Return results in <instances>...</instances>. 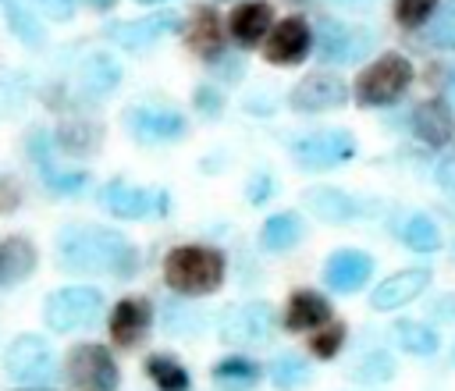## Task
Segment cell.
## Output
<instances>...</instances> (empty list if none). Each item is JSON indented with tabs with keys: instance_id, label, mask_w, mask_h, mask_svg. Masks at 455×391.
I'll return each mask as SVG.
<instances>
[{
	"instance_id": "5",
	"label": "cell",
	"mask_w": 455,
	"mask_h": 391,
	"mask_svg": "<svg viewBox=\"0 0 455 391\" xmlns=\"http://www.w3.org/2000/svg\"><path fill=\"white\" fill-rule=\"evenodd\" d=\"M291 156L306 171H331V167L348 164L355 156V139L345 128L313 132V135H302L291 142Z\"/></svg>"
},
{
	"instance_id": "13",
	"label": "cell",
	"mask_w": 455,
	"mask_h": 391,
	"mask_svg": "<svg viewBox=\"0 0 455 391\" xmlns=\"http://www.w3.org/2000/svg\"><path fill=\"white\" fill-rule=\"evenodd\" d=\"M309 50H313V32L302 18H284V21L270 25V32L263 39V57L270 64H299V60H306Z\"/></svg>"
},
{
	"instance_id": "18",
	"label": "cell",
	"mask_w": 455,
	"mask_h": 391,
	"mask_svg": "<svg viewBox=\"0 0 455 391\" xmlns=\"http://www.w3.org/2000/svg\"><path fill=\"white\" fill-rule=\"evenodd\" d=\"M153 323V306L146 299H121L110 313V338L121 348H132L142 341V334Z\"/></svg>"
},
{
	"instance_id": "46",
	"label": "cell",
	"mask_w": 455,
	"mask_h": 391,
	"mask_svg": "<svg viewBox=\"0 0 455 391\" xmlns=\"http://www.w3.org/2000/svg\"><path fill=\"white\" fill-rule=\"evenodd\" d=\"M89 4H92V7H100V11H107V7L114 4V0H89Z\"/></svg>"
},
{
	"instance_id": "45",
	"label": "cell",
	"mask_w": 455,
	"mask_h": 391,
	"mask_svg": "<svg viewBox=\"0 0 455 391\" xmlns=\"http://www.w3.org/2000/svg\"><path fill=\"white\" fill-rule=\"evenodd\" d=\"M430 313H434V316H441V323H444V320H455V295H444L441 302H434V306H430Z\"/></svg>"
},
{
	"instance_id": "3",
	"label": "cell",
	"mask_w": 455,
	"mask_h": 391,
	"mask_svg": "<svg viewBox=\"0 0 455 391\" xmlns=\"http://www.w3.org/2000/svg\"><path fill=\"white\" fill-rule=\"evenodd\" d=\"M412 85V64L402 53H384L355 78V100L363 107H387Z\"/></svg>"
},
{
	"instance_id": "50",
	"label": "cell",
	"mask_w": 455,
	"mask_h": 391,
	"mask_svg": "<svg viewBox=\"0 0 455 391\" xmlns=\"http://www.w3.org/2000/svg\"><path fill=\"white\" fill-rule=\"evenodd\" d=\"M338 4H363V0H338Z\"/></svg>"
},
{
	"instance_id": "11",
	"label": "cell",
	"mask_w": 455,
	"mask_h": 391,
	"mask_svg": "<svg viewBox=\"0 0 455 391\" xmlns=\"http://www.w3.org/2000/svg\"><path fill=\"white\" fill-rule=\"evenodd\" d=\"M345 100H348V85L331 71H313L302 82H295V89L288 92V103L299 114H323L341 107Z\"/></svg>"
},
{
	"instance_id": "2",
	"label": "cell",
	"mask_w": 455,
	"mask_h": 391,
	"mask_svg": "<svg viewBox=\"0 0 455 391\" xmlns=\"http://www.w3.org/2000/svg\"><path fill=\"white\" fill-rule=\"evenodd\" d=\"M164 281L181 295H210L224 284V256L210 245H178L164 259Z\"/></svg>"
},
{
	"instance_id": "8",
	"label": "cell",
	"mask_w": 455,
	"mask_h": 391,
	"mask_svg": "<svg viewBox=\"0 0 455 391\" xmlns=\"http://www.w3.org/2000/svg\"><path fill=\"white\" fill-rule=\"evenodd\" d=\"M121 124L128 128L132 139L139 142H178L185 135V117L174 107H160V103H135L121 114Z\"/></svg>"
},
{
	"instance_id": "30",
	"label": "cell",
	"mask_w": 455,
	"mask_h": 391,
	"mask_svg": "<svg viewBox=\"0 0 455 391\" xmlns=\"http://www.w3.org/2000/svg\"><path fill=\"white\" fill-rule=\"evenodd\" d=\"M395 338L405 352L412 355H434L437 352V331L430 323H416V320H398Z\"/></svg>"
},
{
	"instance_id": "40",
	"label": "cell",
	"mask_w": 455,
	"mask_h": 391,
	"mask_svg": "<svg viewBox=\"0 0 455 391\" xmlns=\"http://www.w3.org/2000/svg\"><path fill=\"white\" fill-rule=\"evenodd\" d=\"M434 178H437V185H441V192H448V196L455 199V156H444V160L437 164V171H434Z\"/></svg>"
},
{
	"instance_id": "6",
	"label": "cell",
	"mask_w": 455,
	"mask_h": 391,
	"mask_svg": "<svg viewBox=\"0 0 455 391\" xmlns=\"http://www.w3.org/2000/svg\"><path fill=\"white\" fill-rule=\"evenodd\" d=\"M4 370L21 384H43L53 373V348L43 334H18L4 348Z\"/></svg>"
},
{
	"instance_id": "14",
	"label": "cell",
	"mask_w": 455,
	"mask_h": 391,
	"mask_svg": "<svg viewBox=\"0 0 455 391\" xmlns=\"http://www.w3.org/2000/svg\"><path fill=\"white\" fill-rule=\"evenodd\" d=\"M178 28H181V18L171 11H160L139 21H114L107 25V36L124 50H149L153 43H160L167 32H178Z\"/></svg>"
},
{
	"instance_id": "47",
	"label": "cell",
	"mask_w": 455,
	"mask_h": 391,
	"mask_svg": "<svg viewBox=\"0 0 455 391\" xmlns=\"http://www.w3.org/2000/svg\"><path fill=\"white\" fill-rule=\"evenodd\" d=\"M448 96L455 100V71H451V82H448Z\"/></svg>"
},
{
	"instance_id": "25",
	"label": "cell",
	"mask_w": 455,
	"mask_h": 391,
	"mask_svg": "<svg viewBox=\"0 0 455 391\" xmlns=\"http://www.w3.org/2000/svg\"><path fill=\"white\" fill-rule=\"evenodd\" d=\"M53 142H57V149H64L68 156H92V153L103 146V128H100L96 121L71 117V121H60V124H57Z\"/></svg>"
},
{
	"instance_id": "24",
	"label": "cell",
	"mask_w": 455,
	"mask_h": 391,
	"mask_svg": "<svg viewBox=\"0 0 455 391\" xmlns=\"http://www.w3.org/2000/svg\"><path fill=\"white\" fill-rule=\"evenodd\" d=\"M327 320H331V302L323 295H316L309 288L291 291L288 309H284V327L288 331H316Z\"/></svg>"
},
{
	"instance_id": "21",
	"label": "cell",
	"mask_w": 455,
	"mask_h": 391,
	"mask_svg": "<svg viewBox=\"0 0 455 391\" xmlns=\"http://www.w3.org/2000/svg\"><path fill=\"white\" fill-rule=\"evenodd\" d=\"M36 263H39V252L25 235L0 238V288H14L25 277H32Z\"/></svg>"
},
{
	"instance_id": "37",
	"label": "cell",
	"mask_w": 455,
	"mask_h": 391,
	"mask_svg": "<svg viewBox=\"0 0 455 391\" xmlns=\"http://www.w3.org/2000/svg\"><path fill=\"white\" fill-rule=\"evenodd\" d=\"M430 43L444 46V50H455V0L441 7L437 21L430 25Z\"/></svg>"
},
{
	"instance_id": "23",
	"label": "cell",
	"mask_w": 455,
	"mask_h": 391,
	"mask_svg": "<svg viewBox=\"0 0 455 391\" xmlns=\"http://www.w3.org/2000/svg\"><path fill=\"white\" fill-rule=\"evenodd\" d=\"M306 206L313 210V217L327 220V224H348L359 217V203L341 192V188H331V185H320V188H309L306 196Z\"/></svg>"
},
{
	"instance_id": "1",
	"label": "cell",
	"mask_w": 455,
	"mask_h": 391,
	"mask_svg": "<svg viewBox=\"0 0 455 391\" xmlns=\"http://www.w3.org/2000/svg\"><path fill=\"white\" fill-rule=\"evenodd\" d=\"M57 263L68 274H114L132 277L139 270V249L100 224H64L57 231Z\"/></svg>"
},
{
	"instance_id": "39",
	"label": "cell",
	"mask_w": 455,
	"mask_h": 391,
	"mask_svg": "<svg viewBox=\"0 0 455 391\" xmlns=\"http://www.w3.org/2000/svg\"><path fill=\"white\" fill-rule=\"evenodd\" d=\"M220 92L213 89V85H199L196 89V107H199V114H206V117H217L220 114Z\"/></svg>"
},
{
	"instance_id": "32",
	"label": "cell",
	"mask_w": 455,
	"mask_h": 391,
	"mask_svg": "<svg viewBox=\"0 0 455 391\" xmlns=\"http://www.w3.org/2000/svg\"><path fill=\"white\" fill-rule=\"evenodd\" d=\"M7 25L25 46H43L46 43V28L39 25V18L18 0H7Z\"/></svg>"
},
{
	"instance_id": "12",
	"label": "cell",
	"mask_w": 455,
	"mask_h": 391,
	"mask_svg": "<svg viewBox=\"0 0 455 391\" xmlns=\"http://www.w3.org/2000/svg\"><path fill=\"white\" fill-rule=\"evenodd\" d=\"M100 206L110 210L114 217H124V220H142V217H160L167 210V196L164 192H149V188H139V185H124V181H110L103 185L100 192Z\"/></svg>"
},
{
	"instance_id": "33",
	"label": "cell",
	"mask_w": 455,
	"mask_h": 391,
	"mask_svg": "<svg viewBox=\"0 0 455 391\" xmlns=\"http://www.w3.org/2000/svg\"><path fill=\"white\" fill-rule=\"evenodd\" d=\"M352 377L363 380V384H387V380L395 377V359H391V352H384V348L366 352L363 359H355Z\"/></svg>"
},
{
	"instance_id": "16",
	"label": "cell",
	"mask_w": 455,
	"mask_h": 391,
	"mask_svg": "<svg viewBox=\"0 0 455 391\" xmlns=\"http://www.w3.org/2000/svg\"><path fill=\"white\" fill-rule=\"evenodd\" d=\"M430 284V270L427 267H409V270H398L391 277H384L373 295H370V306L387 313V309H398L405 302H412L416 295H423V288Z\"/></svg>"
},
{
	"instance_id": "34",
	"label": "cell",
	"mask_w": 455,
	"mask_h": 391,
	"mask_svg": "<svg viewBox=\"0 0 455 391\" xmlns=\"http://www.w3.org/2000/svg\"><path fill=\"white\" fill-rule=\"evenodd\" d=\"M341 345H345V323H331V320L320 323L309 338V352L316 359H334L341 352Z\"/></svg>"
},
{
	"instance_id": "17",
	"label": "cell",
	"mask_w": 455,
	"mask_h": 391,
	"mask_svg": "<svg viewBox=\"0 0 455 391\" xmlns=\"http://www.w3.org/2000/svg\"><path fill=\"white\" fill-rule=\"evenodd\" d=\"M412 132L434 149L451 146L455 142V114H451V107L444 100H423L412 110Z\"/></svg>"
},
{
	"instance_id": "49",
	"label": "cell",
	"mask_w": 455,
	"mask_h": 391,
	"mask_svg": "<svg viewBox=\"0 0 455 391\" xmlns=\"http://www.w3.org/2000/svg\"><path fill=\"white\" fill-rule=\"evenodd\" d=\"M139 4H164V0H139Z\"/></svg>"
},
{
	"instance_id": "48",
	"label": "cell",
	"mask_w": 455,
	"mask_h": 391,
	"mask_svg": "<svg viewBox=\"0 0 455 391\" xmlns=\"http://www.w3.org/2000/svg\"><path fill=\"white\" fill-rule=\"evenodd\" d=\"M18 391H39V387H32V384H28V387H18Z\"/></svg>"
},
{
	"instance_id": "31",
	"label": "cell",
	"mask_w": 455,
	"mask_h": 391,
	"mask_svg": "<svg viewBox=\"0 0 455 391\" xmlns=\"http://www.w3.org/2000/svg\"><path fill=\"white\" fill-rule=\"evenodd\" d=\"M146 373L160 391H188V370L171 355H149Z\"/></svg>"
},
{
	"instance_id": "44",
	"label": "cell",
	"mask_w": 455,
	"mask_h": 391,
	"mask_svg": "<svg viewBox=\"0 0 455 391\" xmlns=\"http://www.w3.org/2000/svg\"><path fill=\"white\" fill-rule=\"evenodd\" d=\"M213 60H220V78H231V82L242 78V60H238V57H224V53H220V57H213Z\"/></svg>"
},
{
	"instance_id": "20",
	"label": "cell",
	"mask_w": 455,
	"mask_h": 391,
	"mask_svg": "<svg viewBox=\"0 0 455 391\" xmlns=\"http://www.w3.org/2000/svg\"><path fill=\"white\" fill-rule=\"evenodd\" d=\"M185 43L192 53H199L203 60H213L224 53V25H220V14L203 4L192 11V21H188V32H185Z\"/></svg>"
},
{
	"instance_id": "43",
	"label": "cell",
	"mask_w": 455,
	"mask_h": 391,
	"mask_svg": "<svg viewBox=\"0 0 455 391\" xmlns=\"http://www.w3.org/2000/svg\"><path fill=\"white\" fill-rule=\"evenodd\" d=\"M270 192H274V185H270V178H267V174H256V178L249 181V188H245L249 203H263Z\"/></svg>"
},
{
	"instance_id": "35",
	"label": "cell",
	"mask_w": 455,
	"mask_h": 391,
	"mask_svg": "<svg viewBox=\"0 0 455 391\" xmlns=\"http://www.w3.org/2000/svg\"><path fill=\"white\" fill-rule=\"evenodd\" d=\"M213 377L217 380H235V384H252L259 377V366L252 359H245V355H228V359H220L213 366Z\"/></svg>"
},
{
	"instance_id": "27",
	"label": "cell",
	"mask_w": 455,
	"mask_h": 391,
	"mask_svg": "<svg viewBox=\"0 0 455 391\" xmlns=\"http://www.w3.org/2000/svg\"><path fill=\"white\" fill-rule=\"evenodd\" d=\"M302 235H306L302 217L291 213V210H284V213H274V217L263 220V227H259V245H263L267 252H288V249H295V245L302 242Z\"/></svg>"
},
{
	"instance_id": "9",
	"label": "cell",
	"mask_w": 455,
	"mask_h": 391,
	"mask_svg": "<svg viewBox=\"0 0 455 391\" xmlns=\"http://www.w3.org/2000/svg\"><path fill=\"white\" fill-rule=\"evenodd\" d=\"M274 334V309L270 302L263 299H252V302H238L224 313V323H220V338L231 341V345H259Z\"/></svg>"
},
{
	"instance_id": "7",
	"label": "cell",
	"mask_w": 455,
	"mask_h": 391,
	"mask_svg": "<svg viewBox=\"0 0 455 391\" xmlns=\"http://www.w3.org/2000/svg\"><path fill=\"white\" fill-rule=\"evenodd\" d=\"M373 46V32L363 28V25H348V21H334V18H323L320 28H316V53L327 60V64H352V60H363Z\"/></svg>"
},
{
	"instance_id": "42",
	"label": "cell",
	"mask_w": 455,
	"mask_h": 391,
	"mask_svg": "<svg viewBox=\"0 0 455 391\" xmlns=\"http://www.w3.org/2000/svg\"><path fill=\"white\" fill-rule=\"evenodd\" d=\"M50 18H57V21H68L71 14H75V0H36Z\"/></svg>"
},
{
	"instance_id": "38",
	"label": "cell",
	"mask_w": 455,
	"mask_h": 391,
	"mask_svg": "<svg viewBox=\"0 0 455 391\" xmlns=\"http://www.w3.org/2000/svg\"><path fill=\"white\" fill-rule=\"evenodd\" d=\"M199 320L203 316L192 313V309H185V306H167V331L171 334H196V331H203Z\"/></svg>"
},
{
	"instance_id": "26",
	"label": "cell",
	"mask_w": 455,
	"mask_h": 391,
	"mask_svg": "<svg viewBox=\"0 0 455 391\" xmlns=\"http://www.w3.org/2000/svg\"><path fill=\"white\" fill-rule=\"evenodd\" d=\"M117 82H121V64L110 53H89L78 68V85L89 96H107L117 89Z\"/></svg>"
},
{
	"instance_id": "29",
	"label": "cell",
	"mask_w": 455,
	"mask_h": 391,
	"mask_svg": "<svg viewBox=\"0 0 455 391\" xmlns=\"http://www.w3.org/2000/svg\"><path fill=\"white\" fill-rule=\"evenodd\" d=\"M402 242L412 252H437L441 249V231H437V224L427 213H412L402 224Z\"/></svg>"
},
{
	"instance_id": "36",
	"label": "cell",
	"mask_w": 455,
	"mask_h": 391,
	"mask_svg": "<svg viewBox=\"0 0 455 391\" xmlns=\"http://www.w3.org/2000/svg\"><path fill=\"white\" fill-rule=\"evenodd\" d=\"M434 11H437V0H395V18H398V25H405V28L423 25Z\"/></svg>"
},
{
	"instance_id": "15",
	"label": "cell",
	"mask_w": 455,
	"mask_h": 391,
	"mask_svg": "<svg viewBox=\"0 0 455 391\" xmlns=\"http://www.w3.org/2000/svg\"><path fill=\"white\" fill-rule=\"evenodd\" d=\"M373 274V259L359 249H338L323 263V281L331 291H359Z\"/></svg>"
},
{
	"instance_id": "4",
	"label": "cell",
	"mask_w": 455,
	"mask_h": 391,
	"mask_svg": "<svg viewBox=\"0 0 455 391\" xmlns=\"http://www.w3.org/2000/svg\"><path fill=\"white\" fill-rule=\"evenodd\" d=\"M100 313H103V291L100 288H85V284L50 291V299L43 302V320L57 334L89 327V323L100 320Z\"/></svg>"
},
{
	"instance_id": "10",
	"label": "cell",
	"mask_w": 455,
	"mask_h": 391,
	"mask_svg": "<svg viewBox=\"0 0 455 391\" xmlns=\"http://www.w3.org/2000/svg\"><path fill=\"white\" fill-rule=\"evenodd\" d=\"M68 377H71V384L89 387V391H110V387H117L114 355L103 345H92V341L71 348V355H68Z\"/></svg>"
},
{
	"instance_id": "22",
	"label": "cell",
	"mask_w": 455,
	"mask_h": 391,
	"mask_svg": "<svg viewBox=\"0 0 455 391\" xmlns=\"http://www.w3.org/2000/svg\"><path fill=\"white\" fill-rule=\"evenodd\" d=\"M28 149H32V160L39 164V171H43L50 192H57V196H75V192L85 188L89 174H82V171H53V164H50V135L36 132V135L28 139Z\"/></svg>"
},
{
	"instance_id": "19",
	"label": "cell",
	"mask_w": 455,
	"mask_h": 391,
	"mask_svg": "<svg viewBox=\"0 0 455 391\" xmlns=\"http://www.w3.org/2000/svg\"><path fill=\"white\" fill-rule=\"evenodd\" d=\"M270 25H274V7H270L267 0H245V4H238V7L231 11V18H228V32H231V39L242 43V46L263 43L267 32H270Z\"/></svg>"
},
{
	"instance_id": "28",
	"label": "cell",
	"mask_w": 455,
	"mask_h": 391,
	"mask_svg": "<svg viewBox=\"0 0 455 391\" xmlns=\"http://www.w3.org/2000/svg\"><path fill=\"white\" fill-rule=\"evenodd\" d=\"M270 380H274L277 391H299V387L309 384V363L295 352H284L270 363Z\"/></svg>"
},
{
	"instance_id": "41",
	"label": "cell",
	"mask_w": 455,
	"mask_h": 391,
	"mask_svg": "<svg viewBox=\"0 0 455 391\" xmlns=\"http://www.w3.org/2000/svg\"><path fill=\"white\" fill-rule=\"evenodd\" d=\"M18 203H21V192H18V185H14L11 178H0V213H11Z\"/></svg>"
}]
</instances>
